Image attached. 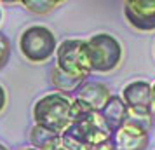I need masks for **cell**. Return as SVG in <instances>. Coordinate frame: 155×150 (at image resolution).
Listing matches in <instances>:
<instances>
[{"label":"cell","instance_id":"1","mask_svg":"<svg viewBox=\"0 0 155 150\" xmlns=\"http://www.w3.org/2000/svg\"><path fill=\"white\" fill-rule=\"evenodd\" d=\"M33 121L40 128L63 135L71 122V98L59 91L44 94L33 105Z\"/></svg>","mask_w":155,"mask_h":150},{"label":"cell","instance_id":"2","mask_svg":"<svg viewBox=\"0 0 155 150\" xmlns=\"http://www.w3.org/2000/svg\"><path fill=\"white\" fill-rule=\"evenodd\" d=\"M112 140V133L106 129L101 115L91 121L70 122L61 135V147L66 150H92L101 143Z\"/></svg>","mask_w":155,"mask_h":150},{"label":"cell","instance_id":"3","mask_svg":"<svg viewBox=\"0 0 155 150\" xmlns=\"http://www.w3.org/2000/svg\"><path fill=\"white\" fill-rule=\"evenodd\" d=\"M56 66L71 79L85 82L92 73L87 52V40L82 38L63 40L56 52Z\"/></svg>","mask_w":155,"mask_h":150},{"label":"cell","instance_id":"4","mask_svg":"<svg viewBox=\"0 0 155 150\" xmlns=\"http://www.w3.org/2000/svg\"><path fill=\"white\" fill-rule=\"evenodd\" d=\"M56 37L47 26H28L19 37V51L30 63H45L58 52Z\"/></svg>","mask_w":155,"mask_h":150},{"label":"cell","instance_id":"5","mask_svg":"<svg viewBox=\"0 0 155 150\" xmlns=\"http://www.w3.org/2000/svg\"><path fill=\"white\" fill-rule=\"evenodd\" d=\"M87 52L91 68L96 73H108L122 61V45L110 33H96L87 38Z\"/></svg>","mask_w":155,"mask_h":150},{"label":"cell","instance_id":"6","mask_svg":"<svg viewBox=\"0 0 155 150\" xmlns=\"http://www.w3.org/2000/svg\"><path fill=\"white\" fill-rule=\"evenodd\" d=\"M122 100L129 108V119L152 128V86L147 80H133L122 89Z\"/></svg>","mask_w":155,"mask_h":150},{"label":"cell","instance_id":"7","mask_svg":"<svg viewBox=\"0 0 155 150\" xmlns=\"http://www.w3.org/2000/svg\"><path fill=\"white\" fill-rule=\"evenodd\" d=\"M112 143L115 150H147L150 143V129L129 119L112 135Z\"/></svg>","mask_w":155,"mask_h":150},{"label":"cell","instance_id":"8","mask_svg":"<svg viewBox=\"0 0 155 150\" xmlns=\"http://www.w3.org/2000/svg\"><path fill=\"white\" fill-rule=\"evenodd\" d=\"M124 16L138 32H155V0H127Z\"/></svg>","mask_w":155,"mask_h":150},{"label":"cell","instance_id":"9","mask_svg":"<svg viewBox=\"0 0 155 150\" xmlns=\"http://www.w3.org/2000/svg\"><path fill=\"white\" fill-rule=\"evenodd\" d=\"M99 115H101V119L105 122L106 129L113 135L129 121V108L124 103L122 96H112L106 101L105 107L101 108Z\"/></svg>","mask_w":155,"mask_h":150},{"label":"cell","instance_id":"10","mask_svg":"<svg viewBox=\"0 0 155 150\" xmlns=\"http://www.w3.org/2000/svg\"><path fill=\"white\" fill-rule=\"evenodd\" d=\"M113 94H110V87L106 84H103V82H87V80L75 93V98L84 100L85 103H89L98 112H101V108L105 107L106 101L110 100Z\"/></svg>","mask_w":155,"mask_h":150},{"label":"cell","instance_id":"11","mask_svg":"<svg viewBox=\"0 0 155 150\" xmlns=\"http://www.w3.org/2000/svg\"><path fill=\"white\" fill-rule=\"evenodd\" d=\"M30 143L37 150H54L61 147V135H56L49 129H44L35 124L30 131Z\"/></svg>","mask_w":155,"mask_h":150},{"label":"cell","instance_id":"12","mask_svg":"<svg viewBox=\"0 0 155 150\" xmlns=\"http://www.w3.org/2000/svg\"><path fill=\"white\" fill-rule=\"evenodd\" d=\"M51 80H52L54 87H56L59 93H64V94H68V96L75 94L78 89H80V86L84 84V82H80V80H75V79H71V77H68V75L63 73L58 66H54V68L51 70Z\"/></svg>","mask_w":155,"mask_h":150},{"label":"cell","instance_id":"13","mask_svg":"<svg viewBox=\"0 0 155 150\" xmlns=\"http://www.w3.org/2000/svg\"><path fill=\"white\" fill-rule=\"evenodd\" d=\"M99 112L85 103L80 98H73L71 100V122H80V121H91L94 117H98Z\"/></svg>","mask_w":155,"mask_h":150},{"label":"cell","instance_id":"14","mask_svg":"<svg viewBox=\"0 0 155 150\" xmlns=\"http://www.w3.org/2000/svg\"><path fill=\"white\" fill-rule=\"evenodd\" d=\"M21 4L35 14H45L52 9H56L61 2H58V0H23Z\"/></svg>","mask_w":155,"mask_h":150},{"label":"cell","instance_id":"15","mask_svg":"<svg viewBox=\"0 0 155 150\" xmlns=\"http://www.w3.org/2000/svg\"><path fill=\"white\" fill-rule=\"evenodd\" d=\"M11 56V42L4 33H0V68H4Z\"/></svg>","mask_w":155,"mask_h":150},{"label":"cell","instance_id":"16","mask_svg":"<svg viewBox=\"0 0 155 150\" xmlns=\"http://www.w3.org/2000/svg\"><path fill=\"white\" fill-rule=\"evenodd\" d=\"M5 105H7V91H5V87L0 84V114L4 112Z\"/></svg>","mask_w":155,"mask_h":150},{"label":"cell","instance_id":"17","mask_svg":"<svg viewBox=\"0 0 155 150\" xmlns=\"http://www.w3.org/2000/svg\"><path fill=\"white\" fill-rule=\"evenodd\" d=\"M92 150H115V147H113L112 140H110V142H106V143H101V145H98V147H94Z\"/></svg>","mask_w":155,"mask_h":150},{"label":"cell","instance_id":"18","mask_svg":"<svg viewBox=\"0 0 155 150\" xmlns=\"http://www.w3.org/2000/svg\"><path fill=\"white\" fill-rule=\"evenodd\" d=\"M150 115H152V121L155 122V84L152 86V112H150Z\"/></svg>","mask_w":155,"mask_h":150},{"label":"cell","instance_id":"19","mask_svg":"<svg viewBox=\"0 0 155 150\" xmlns=\"http://www.w3.org/2000/svg\"><path fill=\"white\" fill-rule=\"evenodd\" d=\"M0 150H9V148L5 147V145H4V143H0Z\"/></svg>","mask_w":155,"mask_h":150},{"label":"cell","instance_id":"20","mask_svg":"<svg viewBox=\"0 0 155 150\" xmlns=\"http://www.w3.org/2000/svg\"><path fill=\"white\" fill-rule=\"evenodd\" d=\"M21 150H37V148H33V147H26V148H21Z\"/></svg>","mask_w":155,"mask_h":150},{"label":"cell","instance_id":"21","mask_svg":"<svg viewBox=\"0 0 155 150\" xmlns=\"http://www.w3.org/2000/svg\"><path fill=\"white\" fill-rule=\"evenodd\" d=\"M54 150H66V148H63V147H58V148H54Z\"/></svg>","mask_w":155,"mask_h":150},{"label":"cell","instance_id":"22","mask_svg":"<svg viewBox=\"0 0 155 150\" xmlns=\"http://www.w3.org/2000/svg\"><path fill=\"white\" fill-rule=\"evenodd\" d=\"M0 21H2V9H0Z\"/></svg>","mask_w":155,"mask_h":150}]
</instances>
